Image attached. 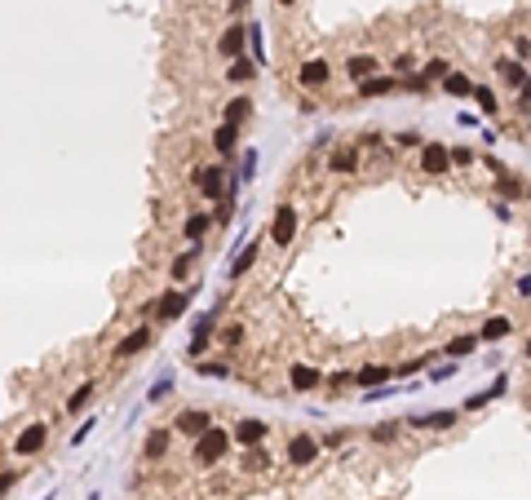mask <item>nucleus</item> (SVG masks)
Instances as JSON below:
<instances>
[{
  "mask_svg": "<svg viewBox=\"0 0 531 500\" xmlns=\"http://www.w3.org/2000/svg\"><path fill=\"white\" fill-rule=\"evenodd\" d=\"M226 452H230V434H226L222 425H208L204 434L195 439V460H199V465H217Z\"/></svg>",
  "mask_w": 531,
  "mask_h": 500,
  "instance_id": "nucleus-1",
  "label": "nucleus"
},
{
  "mask_svg": "<svg viewBox=\"0 0 531 500\" xmlns=\"http://www.w3.org/2000/svg\"><path fill=\"white\" fill-rule=\"evenodd\" d=\"M297 222H302V213H297L292 204L275 208V222H270V244H275V248H288V244L297 239Z\"/></svg>",
  "mask_w": 531,
  "mask_h": 500,
  "instance_id": "nucleus-2",
  "label": "nucleus"
},
{
  "mask_svg": "<svg viewBox=\"0 0 531 500\" xmlns=\"http://www.w3.org/2000/svg\"><path fill=\"white\" fill-rule=\"evenodd\" d=\"M421 173L447 177V173H452V151H447L443 142H425V146H421Z\"/></svg>",
  "mask_w": 531,
  "mask_h": 500,
  "instance_id": "nucleus-3",
  "label": "nucleus"
},
{
  "mask_svg": "<svg viewBox=\"0 0 531 500\" xmlns=\"http://www.w3.org/2000/svg\"><path fill=\"white\" fill-rule=\"evenodd\" d=\"M44 439H49V425H27L23 434H18V443H13V452H18V456H36L40 447H44Z\"/></svg>",
  "mask_w": 531,
  "mask_h": 500,
  "instance_id": "nucleus-4",
  "label": "nucleus"
},
{
  "mask_svg": "<svg viewBox=\"0 0 531 500\" xmlns=\"http://www.w3.org/2000/svg\"><path fill=\"white\" fill-rule=\"evenodd\" d=\"M496 80H501V85H509V89H523L531 76L523 71L518 58H501V62H496Z\"/></svg>",
  "mask_w": 531,
  "mask_h": 500,
  "instance_id": "nucleus-5",
  "label": "nucleus"
},
{
  "mask_svg": "<svg viewBox=\"0 0 531 500\" xmlns=\"http://www.w3.org/2000/svg\"><path fill=\"white\" fill-rule=\"evenodd\" d=\"M314 456H319V443H314L310 434H297V439L288 443V460L297 465V470H302V465H310Z\"/></svg>",
  "mask_w": 531,
  "mask_h": 500,
  "instance_id": "nucleus-6",
  "label": "nucleus"
},
{
  "mask_svg": "<svg viewBox=\"0 0 531 500\" xmlns=\"http://www.w3.org/2000/svg\"><path fill=\"white\" fill-rule=\"evenodd\" d=\"M181 314H186V292H164L160 297V323H173V319H181Z\"/></svg>",
  "mask_w": 531,
  "mask_h": 500,
  "instance_id": "nucleus-7",
  "label": "nucleus"
},
{
  "mask_svg": "<svg viewBox=\"0 0 531 500\" xmlns=\"http://www.w3.org/2000/svg\"><path fill=\"white\" fill-rule=\"evenodd\" d=\"M513 332V319H505V314H491V319L478 328V341H505Z\"/></svg>",
  "mask_w": 531,
  "mask_h": 500,
  "instance_id": "nucleus-8",
  "label": "nucleus"
},
{
  "mask_svg": "<svg viewBox=\"0 0 531 500\" xmlns=\"http://www.w3.org/2000/svg\"><path fill=\"white\" fill-rule=\"evenodd\" d=\"M230 186H226V173L222 169H208V173H199V195H208V199H222Z\"/></svg>",
  "mask_w": 531,
  "mask_h": 500,
  "instance_id": "nucleus-9",
  "label": "nucleus"
},
{
  "mask_svg": "<svg viewBox=\"0 0 531 500\" xmlns=\"http://www.w3.org/2000/svg\"><path fill=\"white\" fill-rule=\"evenodd\" d=\"M345 71H350V80H359V85H363L368 76H376V71H381V62H376L372 54H354L350 62H345Z\"/></svg>",
  "mask_w": 531,
  "mask_h": 500,
  "instance_id": "nucleus-10",
  "label": "nucleus"
},
{
  "mask_svg": "<svg viewBox=\"0 0 531 500\" xmlns=\"http://www.w3.org/2000/svg\"><path fill=\"white\" fill-rule=\"evenodd\" d=\"M177 429H181V434H191V439H199V434L208 429V412H199V407L181 412V416H177Z\"/></svg>",
  "mask_w": 531,
  "mask_h": 500,
  "instance_id": "nucleus-11",
  "label": "nucleus"
},
{
  "mask_svg": "<svg viewBox=\"0 0 531 500\" xmlns=\"http://www.w3.org/2000/svg\"><path fill=\"white\" fill-rule=\"evenodd\" d=\"M297 80H302L306 89H319V85H328V62H302V71H297Z\"/></svg>",
  "mask_w": 531,
  "mask_h": 500,
  "instance_id": "nucleus-12",
  "label": "nucleus"
},
{
  "mask_svg": "<svg viewBox=\"0 0 531 500\" xmlns=\"http://www.w3.org/2000/svg\"><path fill=\"white\" fill-rule=\"evenodd\" d=\"M266 439V421H239L235 425V443L239 447H257Z\"/></svg>",
  "mask_w": 531,
  "mask_h": 500,
  "instance_id": "nucleus-13",
  "label": "nucleus"
},
{
  "mask_svg": "<svg viewBox=\"0 0 531 500\" xmlns=\"http://www.w3.org/2000/svg\"><path fill=\"white\" fill-rule=\"evenodd\" d=\"M244 40H248V27H230L226 36L217 40V49H222L226 58H239V54H244Z\"/></svg>",
  "mask_w": 531,
  "mask_h": 500,
  "instance_id": "nucleus-14",
  "label": "nucleus"
},
{
  "mask_svg": "<svg viewBox=\"0 0 531 500\" xmlns=\"http://www.w3.org/2000/svg\"><path fill=\"white\" fill-rule=\"evenodd\" d=\"M146 345H151V328H138V332H129V337L120 341V345H115V355H138V350H146Z\"/></svg>",
  "mask_w": 531,
  "mask_h": 500,
  "instance_id": "nucleus-15",
  "label": "nucleus"
},
{
  "mask_svg": "<svg viewBox=\"0 0 531 500\" xmlns=\"http://www.w3.org/2000/svg\"><path fill=\"white\" fill-rule=\"evenodd\" d=\"M478 350V332H465V337H452L443 345V355H452V359H465V355H474Z\"/></svg>",
  "mask_w": 531,
  "mask_h": 500,
  "instance_id": "nucleus-16",
  "label": "nucleus"
},
{
  "mask_svg": "<svg viewBox=\"0 0 531 500\" xmlns=\"http://www.w3.org/2000/svg\"><path fill=\"white\" fill-rule=\"evenodd\" d=\"M394 85H398L394 76H368V80L359 85V93H363V97H381V93H394Z\"/></svg>",
  "mask_w": 531,
  "mask_h": 500,
  "instance_id": "nucleus-17",
  "label": "nucleus"
},
{
  "mask_svg": "<svg viewBox=\"0 0 531 500\" xmlns=\"http://www.w3.org/2000/svg\"><path fill=\"white\" fill-rule=\"evenodd\" d=\"M505 390H509V376H496V386H491V390H483V394H470V398H465V407L478 412L483 403H491V398H496V394H505Z\"/></svg>",
  "mask_w": 531,
  "mask_h": 500,
  "instance_id": "nucleus-18",
  "label": "nucleus"
},
{
  "mask_svg": "<svg viewBox=\"0 0 531 500\" xmlns=\"http://www.w3.org/2000/svg\"><path fill=\"white\" fill-rule=\"evenodd\" d=\"M443 89L452 93V97H474V80H470V76H460V71H447Z\"/></svg>",
  "mask_w": 531,
  "mask_h": 500,
  "instance_id": "nucleus-19",
  "label": "nucleus"
},
{
  "mask_svg": "<svg viewBox=\"0 0 531 500\" xmlns=\"http://www.w3.org/2000/svg\"><path fill=\"white\" fill-rule=\"evenodd\" d=\"M354 381H359L363 390H372V386H386V381H390V368H376V363H368V368H359V372H354Z\"/></svg>",
  "mask_w": 531,
  "mask_h": 500,
  "instance_id": "nucleus-20",
  "label": "nucleus"
},
{
  "mask_svg": "<svg viewBox=\"0 0 531 500\" xmlns=\"http://www.w3.org/2000/svg\"><path fill=\"white\" fill-rule=\"evenodd\" d=\"M235 85H244V80H253L257 76V58H230V71H226Z\"/></svg>",
  "mask_w": 531,
  "mask_h": 500,
  "instance_id": "nucleus-21",
  "label": "nucleus"
},
{
  "mask_svg": "<svg viewBox=\"0 0 531 500\" xmlns=\"http://www.w3.org/2000/svg\"><path fill=\"white\" fill-rule=\"evenodd\" d=\"M412 425L417 429H447V425H456V412H429V416H417Z\"/></svg>",
  "mask_w": 531,
  "mask_h": 500,
  "instance_id": "nucleus-22",
  "label": "nucleus"
},
{
  "mask_svg": "<svg viewBox=\"0 0 531 500\" xmlns=\"http://www.w3.org/2000/svg\"><path fill=\"white\" fill-rule=\"evenodd\" d=\"M288 381H292V390H314V386H319V372H314V368H302V363H297V368L288 372Z\"/></svg>",
  "mask_w": 531,
  "mask_h": 500,
  "instance_id": "nucleus-23",
  "label": "nucleus"
},
{
  "mask_svg": "<svg viewBox=\"0 0 531 500\" xmlns=\"http://www.w3.org/2000/svg\"><path fill=\"white\" fill-rule=\"evenodd\" d=\"M208 337H213V319H199V323H195V337H191V345H186V350H191V359H195V355H204Z\"/></svg>",
  "mask_w": 531,
  "mask_h": 500,
  "instance_id": "nucleus-24",
  "label": "nucleus"
},
{
  "mask_svg": "<svg viewBox=\"0 0 531 500\" xmlns=\"http://www.w3.org/2000/svg\"><path fill=\"white\" fill-rule=\"evenodd\" d=\"M257 253H261V244H248L244 253L235 257V266H230V279H239V275H248V266L257 261Z\"/></svg>",
  "mask_w": 531,
  "mask_h": 500,
  "instance_id": "nucleus-25",
  "label": "nucleus"
},
{
  "mask_svg": "<svg viewBox=\"0 0 531 500\" xmlns=\"http://www.w3.org/2000/svg\"><path fill=\"white\" fill-rule=\"evenodd\" d=\"M89 398H93V381H85V386H76V394L66 398V412H85V407H89Z\"/></svg>",
  "mask_w": 531,
  "mask_h": 500,
  "instance_id": "nucleus-26",
  "label": "nucleus"
},
{
  "mask_svg": "<svg viewBox=\"0 0 531 500\" xmlns=\"http://www.w3.org/2000/svg\"><path fill=\"white\" fill-rule=\"evenodd\" d=\"M164 452H169V434H164V429H155V434L146 439V460H160Z\"/></svg>",
  "mask_w": 531,
  "mask_h": 500,
  "instance_id": "nucleus-27",
  "label": "nucleus"
},
{
  "mask_svg": "<svg viewBox=\"0 0 531 500\" xmlns=\"http://www.w3.org/2000/svg\"><path fill=\"white\" fill-rule=\"evenodd\" d=\"M474 102H478V111H487V115L501 111V107H496V93H491L487 85H474Z\"/></svg>",
  "mask_w": 531,
  "mask_h": 500,
  "instance_id": "nucleus-28",
  "label": "nucleus"
},
{
  "mask_svg": "<svg viewBox=\"0 0 531 500\" xmlns=\"http://www.w3.org/2000/svg\"><path fill=\"white\" fill-rule=\"evenodd\" d=\"M213 146H217L222 155L235 151V124H222V129H217V138H213Z\"/></svg>",
  "mask_w": 531,
  "mask_h": 500,
  "instance_id": "nucleus-29",
  "label": "nucleus"
},
{
  "mask_svg": "<svg viewBox=\"0 0 531 500\" xmlns=\"http://www.w3.org/2000/svg\"><path fill=\"white\" fill-rule=\"evenodd\" d=\"M248 111H253V102H248V97H235V102L226 107V124H239V120H248Z\"/></svg>",
  "mask_w": 531,
  "mask_h": 500,
  "instance_id": "nucleus-30",
  "label": "nucleus"
},
{
  "mask_svg": "<svg viewBox=\"0 0 531 500\" xmlns=\"http://www.w3.org/2000/svg\"><path fill=\"white\" fill-rule=\"evenodd\" d=\"M266 465H270V456L261 452V443H257V447H248V452H244V470H266Z\"/></svg>",
  "mask_w": 531,
  "mask_h": 500,
  "instance_id": "nucleus-31",
  "label": "nucleus"
},
{
  "mask_svg": "<svg viewBox=\"0 0 531 500\" xmlns=\"http://www.w3.org/2000/svg\"><path fill=\"white\" fill-rule=\"evenodd\" d=\"M191 266H195V248H186V253L173 261V279H186V275H191Z\"/></svg>",
  "mask_w": 531,
  "mask_h": 500,
  "instance_id": "nucleus-32",
  "label": "nucleus"
},
{
  "mask_svg": "<svg viewBox=\"0 0 531 500\" xmlns=\"http://www.w3.org/2000/svg\"><path fill=\"white\" fill-rule=\"evenodd\" d=\"M208 222H213V218H204V213H195V218H186V239H199V235L208 230Z\"/></svg>",
  "mask_w": 531,
  "mask_h": 500,
  "instance_id": "nucleus-33",
  "label": "nucleus"
},
{
  "mask_svg": "<svg viewBox=\"0 0 531 500\" xmlns=\"http://www.w3.org/2000/svg\"><path fill=\"white\" fill-rule=\"evenodd\" d=\"M447 71H452V66H447L443 58H434V62H429V66H425L421 76H425V80H447Z\"/></svg>",
  "mask_w": 531,
  "mask_h": 500,
  "instance_id": "nucleus-34",
  "label": "nucleus"
},
{
  "mask_svg": "<svg viewBox=\"0 0 531 500\" xmlns=\"http://www.w3.org/2000/svg\"><path fill=\"white\" fill-rule=\"evenodd\" d=\"M248 40H253V58H257V62H266V49H261V27H257V23L248 27Z\"/></svg>",
  "mask_w": 531,
  "mask_h": 500,
  "instance_id": "nucleus-35",
  "label": "nucleus"
},
{
  "mask_svg": "<svg viewBox=\"0 0 531 500\" xmlns=\"http://www.w3.org/2000/svg\"><path fill=\"white\" fill-rule=\"evenodd\" d=\"M173 394V381L164 376V381H155V390H151V403H160V398H169Z\"/></svg>",
  "mask_w": 531,
  "mask_h": 500,
  "instance_id": "nucleus-36",
  "label": "nucleus"
},
{
  "mask_svg": "<svg viewBox=\"0 0 531 500\" xmlns=\"http://www.w3.org/2000/svg\"><path fill=\"white\" fill-rule=\"evenodd\" d=\"M13 482H18V474H13V470H0V496H9Z\"/></svg>",
  "mask_w": 531,
  "mask_h": 500,
  "instance_id": "nucleus-37",
  "label": "nucleus"
},
{
  "mask_svg": "<svg viewBox=\"0 0 531 500\" xmlns=\"http://www.w3.org/2000/svg\"><path fill=\"white\" fill-rule=\"evenodd\" d=\"M429 363V355H421V359H412V363H403V368H398V376H412V372H421Z\"/></svg>",
  "mask_w": 531,
  "mask_h": 500,
  "instance_id": "nucleus-38",
  "label": "nucleus"
},
{
  "mask_svg": "<svg viewBox=\"0 0 531 500\" xmlns=\"http://www.w3.org/2000/svg\"><path fill=\"white\" fill-rule=\"evenodd\" d=\"M253 169H257V151H244V169H239L244 177H239V181H248V177H253Z\"/></svg>",
  "mask_w": 531,
  "mask_h": 500,
  "instance_id": "nucleus-39",
  "label": "nucleus"
},
{
  "mask_svg": "<svg viewBox=\"0 0 531 500\" xmlns=\"http://www.w3.org/2000/svg\"><path fill=\"white\" fill-rule=\"evenodd\" d=\"M501 195H513V199H518V195H523V186H518L513 177H501Z\"/></svg>",
  "mask_w": 531,
  "mask_h": 500,
  "instance_id": "nucleus-40",
  "label": "nucleus"
},
{
  "mask_svg": "<svg viewBox=\"0 0 531 500\" xmlns=\"http://www.w3.org/2000/svg\"><path fill=\"white\" fill-rule=\"evenodd\" d=\"M332 169H341V173H350V169H354V155H337V160H332Z\"/></svg>",
  "mask_w": 531,
  "mask_h": 500,
  "instance_id": "nucleus-41",
  "label": "nucleus"
},
{
  "mask_svg": "<svg viewBox=\"0 0 531 500\" xmlns=\"http://www.w3.org/2000/svg\"><path fill=\"white\" fill-rule=\"evenodd\" d=\"M199 372H204V376H226V363H204Z\"/></svg>",
  "mask_w": 531,
  "mask_h": 500,
  "instance_id": "nucleus-42",
  "label": "nucleus"
},
{
  "mask_svg": "<svg viewBox=\"0 0 531 500\" xmlns=\"http://www.w3.org/2000/svg\"><path fill=\"white\" fill-rule=\"evenodd\" d=\"M394 434H398V429H394V425H381V429H376V434H372V439H376V443H390Z\"/></svg>",
  "mask_w": 531,
  "mask_h": 500,
  "instance_id": "nucleus-43",
  "label": "nucleus"
},
{
  "mask_svg": "<svg viewBox=\"0 0 531 500\" xmlns=\"http://www.w3.org/2000/svg\"><path fill=\"white\" fill-rule=\"evenodd\" d=\"M456 372V363H443V368H434V372H429V376H434V381H447V376H452Z\"/></svg>",
  "mask_w": 531,
  "mask_h": 500,
  "instance_id": "nucleus-44",
  "label": "nucleus"
},
{
  "mask_svg": "<svg viewBox=\"0 0 531 500\" xmlns=\"http://www.w3.org/2000/svg\"><path fill=\"white\" fill-rule=\"evenodd\" d=\"M518 102H523V107H531V80H527V85L518 89Z\"/></svg>",
  "mask_w": 531,
  "mask_h": 500,
  "instance_id": "nucleus-45",
  "label": "nucleus"
},
{
  "mask_svg": "<svg viewBox=\"0 0 531 500\" xmlns=\"http://www.w3.org/2000/svg\"><path fill=\"white\" fill-rule=\"evenodd\" d=\"M518 292H523V297H531V275H523V279H518Z\"/></svg>",
  "mask_w": 531,
  "mask_h": 500,
  "instance_id": "nucleus-46",
  "label": "nucleus"
},
{
  "mask_svg": "<svg viewBox=\"0 0 531 500\" xmlns=\"http://www.w3.org/2000/svg\"><path fill=\"white\" fill-rule=\"evenodd\" d=\"M523 355H527V363H531V337H527V350H523Z\"/></svg>",
  "mask_w": 531,
  "mask_h": 500,
  "instance_id": "nucleus-47",
  "label": "nucleus"
},
{
  "mask_svg": "<svg viewBox=\"0 0 531 500\" xmlns=\"http://www.w3.org/2000/svg\"><path fill=\"white\" fill-rule=\"evenodd\" d=\"M279 5H297V0H279Z\"/></svg>",
  "mask_w": 531,
  "mask_h": 500,
  "instance_id": "nucleus-48",
  "label": "nucleus"
},
{
  "mask_svg": "<svg viewBox=\"0 0 531 500\" xmlns=\"http://www.w3.org/2000/svg\"><path fill=\"white\" fill-rule=\"evenodd\" d=\"M89 500H97V496H89Z\"/></svg>",
  "mask_w": 531,
  "mask_h": 500,
  "instance_id": "nucleus-49",
  "label": "nucleus"
}]
</instances>
